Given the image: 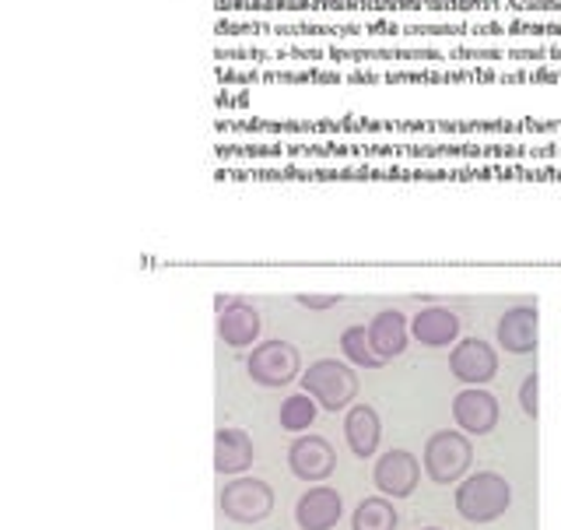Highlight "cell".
Instances as JSON below:
<instances>
[{
    "instance_id": "5b68a950",
    "label": "cell",
    "mask_w": 561,
    "mask_h": 530,
    "mask_svg": "<svg viewBox=\"0 0 561 530\" xmlns=\"http://www.w3.org/2000/svg\"><path fill=\"white\" fill-rule=\"evenodd\" d=\"M218 509L225 514V520L232 523H245V527H256L274 514V488L260 478H232L218 496Z\"/></svg>"
},
{
    "instance_id": "4fadbf2b",
    "label": "cell",
    "mask_w": 561,
    "mask_h": 530,
    "mask_svg": "<svg viewBox=\"0 0 561 530\" xmlns=\"http://www.w3.org/2000/svg\"><path fill=\"white\" fill-rule=\"evenodd\" d=\"M411 338L425 348H453L460 341V316L446 306H425L411 316Z\"/></svg>"
},
{
    "instance_id": "6da1fadb",
    "label": "cell",
    "mask_w": 561,
    "mask_h": 530,
    "mask_svg": "<svg viewBox=\"0 0 561 530\" xmlns=\"http://www.w3.org/2000/svg\"><path fill=\"white\" fill-rule=\"evenodd\" d=\"M456 514L467 523H495L505 517V509L513 506V485L495 471H478L456 485Z\"/></svg>"
},
{
    "instance_id": "603a6c76",
    "label": "cell",
    "mask_w": 561,
    "mask_h": 530,
    "mask_svg": "<svg viewBox=\"0 0 561 530\" xmlns=\"http://www.w3.org/2000/svg\"><path fill=\"white\" fill-rule=\"evenodd\" d=\"M421 530H438V527H421Z\"/></svg>"
},
{
    "instance_id": "7402d4cb",
    "label": "cell",
    "mask_w": 561,
    "mask_h": 530,
    "mask_svg": "<svg viewBox=\"0 0 561 530\" xmlns=\"http://www.w3.org/2000/svg\"><path fill=\"white\" fill-rule=\"evenodd\" d=\"M239 298H242V295H218V298H215V313H225L228 306H236Z\"/></svg>"
},
{
    "instance_id": "3957f363",
    "label": "cell",
    "mask_w": 561,
    "mask_h": 530,
    "mask_svg": "<svg viewBox=\"0 0 561 530\" xmlns=\"http://www.w3.org/2000/svg\"><path fill=\"white\" fill-rule=\"evenodd\" d=\"M473 464V447L463 432L443 429L428 436L425 456H421V471L428 474L435 485H460Z\"/></svg>"
},
{
    "instance_id": "9a60e30c",
    "label": "cell",
    "mask_w": 561,
    "mask_h": 530,
    "mask_svg": "<svg viewBox=\"0 0 561 530\" xmlns=\"http://www.w3.org/2000/svg\"><path fill=\"white\" fill-rule=\"evenodd\" d=\"M344 439L358 461H373L382 443V421L373 404H355L344 415Z\"/></svg>"
},
{
    "instance_id": "ac0fdd59",
    "label": "cell",
    "mask_w": 561,
    "mask_h": 530,
    "mask_svg": "<svg viewBox=\"0 0 561 530\" xmlns=\"http://www.w3.org/2000/svg\"><path fill=\"white\" fill-rule=\"evenodd\" d=\"M323 408L316 404L306 391H298V394H288L285 401H280V411H277V421H280V429L285 432H309L316 426V415H320Z\"/></svg>"
},
{
    "instance_id": "52a82bcc",
    "label": "cell",
    "mask_w": 561,
    "mask_h": 530,
    "mask_svg": "<svg viewBox=\"0 0 561 530\" xmlns=\"http://www.w3.org/2000/svg\"><path fill=\"white\" fill-rule=\"evenodd\" d=\"M288 471L298 482L323 485L337 471V450L323 436H298L288 447Z\"/></svg>"
},
{
    "instance_id": "277c9868",
    "label": "cell",
    "mask_w": 561,
    "mask_h": 530,
    "mask_svg": "<svg viewBox=\"0 0 561 530\" xmlns=\"http://www.w3.org/2000/svg\"><path fill=\"white\" fill-rule=\"evenodd\" d=\"M245 373L256 386H267V391H277V386H288L302 376V356L291 341H260L253 345L250 359H245Z\"/></svg>"
},
{
    "instance_id": "ffe728a7",
    "label": "cell",
    "mask_w": 561,
    "mask_h": 530,
    "mask_svg": "<svg viewBox=\"0 0 561 530\" xmlns=\"http://www.w3.org/2000/svg\"><path fill=\"white\" fill-rule=\"evenodd\" d=\"M519 408L526 418H537L540 415V376L537 373H526L519 383Z\"/></svg>"
},
{
    "instance_id": "2e32d148",
    "label": "cell",
    "mask_w": 561,
    "mask_h": 530,
    "mask_svg": "<svg viewBox=\"0 0 561 530\" xmlns=\"http://www.w3.org/2000/svg\"><path fill=\"white\" fill-rule=\"evenodd\" d=\"M260 313L245 303V298H239L236 306H228L225 313H218V338L228 345V348H253L260 345Z\"/></svg>"
},
{
    "instance_id": "7a4b0ae2",
    "label": "cell",
    "mask_w": 561,
    "mask_h": 530,
    "mask_svg": "<svg viewBox=\"0 0 561 530\" xmlns=\"http://www.w3.org/2000/svg\"><path fill=\"white\" fill-rule=\"evenodd\" d=\"M302 391L320 404L323 411H344L358 397V373L344 359H320L302 373Z\"/></svg>"
},
{
    "instance_id": "d6986e66",
    "label": "cell",
    "mask_w": 561,
    "mask_h": 530,
    "mask_svg": "<svg viewBox=\"0 0 561 530\" xmlns=\"http://www.w3.org/2000/svg\"><path fill=\"white\" fill-rule=\"evenodd\" d=\"M341 351H344V362H351L355 369H382L386 359L376 356L373 341H368V327L355 324L341 334Z\"/></svg>"
},
{
    "instance_id": "8fae6325",
    "label": "cell",
    "mask_w": 561,
    "mask_h": 530,
    "mask_svg": "<svg viewBox=\"0 0 561 530\" xmlns=\"http://www.w3.org/2000/svg\"><path fill=\"white\" fill-rule=\"evenodd\" d=\"M344 520V499L337 488L312 485L302 492V499L295 503V523L298 530H333Z\"/></svg>"
},
{
    "instance_id": "ba28073f",
    "label": "cell",
    "mask_w": 561,
    "mask_h": 530,
    "mask_svg": "<svg viewBox=\"0 0 561 530\" xmlns=\"http://www.w3.org/2000/svg\"><path fill=\"white\" fill-rule=\"evenodd\" d=\"M499 348L508 356H534L540 341V309L537 303H519L513 309H505L495 324Z\"/></svg>"
},
{
    "instance_id": "44dd1931",
    "label": "cell",
    "mask_w": 561,
    "mask_h": 530,
    "mask_svg": "<svg viewBox=\"0 0 561 530\" xmlns=\"http://www.w3.org/2000/svg\"><path fill=\"white\" fill-rule=\"evenodd\" d=\"M295 303L302 306V309H316V313H323V309L341 306V295H295Z\"/></svg>"
},
{
    "instance_id": "8992f818",
    "label": "cell",
    "mask_w": 561,
    "mask_h": 530,
    "mask_svg": "<svg viewBox=\"0 0 561 530\" xmlns=\"http://www.w3.org/2000/svg\"><path fill=\"white\" fill-rule=\"evenodd\" d=\"M373 482L386 499H408L421 482V461L411 450H386L376 456Z\"/></svg>"
},
{
    "instance_id": "7c38bea8",
    "label": "cell",
    "mask_w": 561,
    "mask_h": 530,
    "mask_svg": "<svg viewBox=\"0 0 561 530\" xmlns=\"http://www.w3.org/2000/svg\"><path fill=\"white\" fill-rule=\"evenodd\" d=\"M368 341H373L379 359L393 362L411 345V320L400 309H379L373 320H368Z\"/></svg>"
},
{
    "instance_id": "5bb4252c",
    "label": "cell",
    "mask_w": 561,
    "mask_h": 530,
    "mask_svg": "<svg viewBox=\"0 0 561 530\" xmlns=\"http://www.w3.org/2000/svg\"><path fill=\"white\" fill-rule=\"evenodd\" d=\"M256 461V450H253V439L250 432L232 429V426H221L215 432V471L221 478H239L253 467Z\"/></svg>"
},
{
    "instance_id": "e0dca14e",
    "label": "cell",
    "mask_w": 561,
    "mask_h": 530,
    "mask_svg": "<svg viewBox=\"0 0 561 530\" xmlns=\"http://www.w3.org/2000/svg\"><path fill=\"white\" fill-rule=\"evenodd\" d=\"M400 527V514L393 499L386 496H373L355 506V514H351V530H397Z\"/></svg>"
},
{
    "instance_id": "30bf717a",
    "label": "cell",
    "mask_w": 561,
    "mask_h": 530,
    "mask_svg": "<svg viewBox=\"0 0 561 530\" xmlns=\"http://www.w3.org/2000/svg\"><path fill=\"white\" fill-rule=\"evenodd\" d=\"M453 418H456V426H460V432L488 436L502 418L499 397L488 394L484 386H463V391L453 397Z\"/></svg>"
},
{
    "instance_id": "9c48e42d",
    "label": "cell",
    "mask_w": 561,
    "mask_h": 530,
    "mask_svg": "<svg viewBox=\"0 0 561 530\" xmlns=\"http://www.w3.org/2000/svg\"><path fill=\"white\" fill-rule=\"evenodd\" d=\"M449 373L463 386H484L499 373V351L481 338H463L449 351Z\"/></svg>"
}]
</instances>
